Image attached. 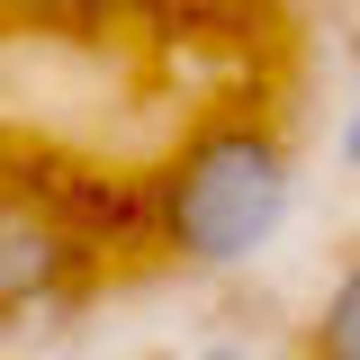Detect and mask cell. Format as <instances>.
Returning <instances> with one entry per match:
<instances>
[{"label":"cell","mask_w":360,"mask_h":360,"mask_svg":"<svg viewBox=\"0 0 360 360\" xmlns=\"http://www.w3.org/2000/svg\"><path fill=\"white\" fill-rule=\"evenodd\" d=\"M297 207V153L262 117H217L153 180V243L180 270H243L279 243Z\"/></svg>","instance_id":"obj_1"},{"label":"cell","mask_w":360,"mask_h":360,"mask_svg":"<svg viewBox=\"0 0 360 360\" xmlns=\"http://www.w3.org/2000/svg\"><path fill=\"white\" fill-rule=\"evenodd\" d=\"M72 279H82V234L54 217V198L0 180V324L27 307H54Z\"/></svg>","instance_id":"obj_2"},{"label":"cell","mask_w":360,"mask_h":360,"mask_svg":"<svg viewBox=\"0 0 360 360\" xmlns=\"http://www.w3.org/2000/svg\"><path fill=\"white\" fill-rule=\"evenodd\" d=\"M307 360H360V252L342 262V279H333V288H324V307H315Z\"/></svg>","instance_id":"obj_3"},{"label":"cell","mask_w":360,"mask_h":360,"mask_svg":"<svg viewBox=\"0 0 360 360\" xmlns=\"http://www.w3.org/2000/svg\"><path fill=\"white\" fill-rule=\"evenodd\" d=\"M333 153H342V172H360V72H352V108H342V144Z\"/></svg>","instance_id":"obj_4"},{"label":"cell","mask_w":360,"mask_h":360,"mask_svg":"<svg viewBox=\"0 0 360 360\" xmlns=\"http://www.w3.org/2000/svg\"><path fill=\"white\" fill-rule=\"evenodd\" d=\"M72 9H90V18H117V9H135V0H72Z\"/></svg>","instance_id":"obj_5"},{"label":"cell","mask_w":360,"mask_h":360,"mask_svg":"<svg viewBox=\"0 0 360 360\" xmlns=\"http://www.w3.org/2000/svg\"><path fill=\"white\" fill-rule=\"evenodd\" d=\"M180 9H243V0H180Z\"/></svg>","instance_id":"obj_6"},{"label":"cell","mask_w":360,"mask_h":360,"mask_svg":"<svg viewBox=\"0 0 360 360\" xmlns=\"http://www.w3.org/2000/svg\"><path fill=\"white\" fill-rule=\"evenodd\" d=\"M198 360H243V352H198Z\"/></svg>","instance_id":"obj_7"}]
</instances>
